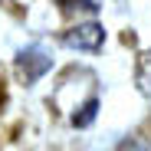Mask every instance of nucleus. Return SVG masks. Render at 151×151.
<instances>
[{"instance_id": "5", "label": "nucleus", "mask_w": 151, "mask_h": 151, "mask_svg": "<svg viewBox=\"0 0 151 151\" xmlns=\"http://www.w3.org/2000/svg\"><path fill=\"white\" fill-rule=\"evenodd\" d=\"M118 151H151V141H148V138L132 135V138H125V141L118 145Z\"/></svg>"}, {"instance_id": "1", "label": "nucleus", "mask_w": 151, "mask_h": 151, "mask_svg": "<svg viewBox=\"0 0 151 151\" xmlns=\"http://www.w3.org/2000/svg\"><path fill=\"white\" fill-rule=\"evenodd\" d=\"M63 43L72 46V49H82V53H95V49H102V43H105V27H102V23H95V20L79 23V27L66 30Z\"/></svg>"}, {"instance_id": "3", "label": "nucleus", "mask_w": 151, "mask_h": 151, "mask_svg": "<svg viewBox=\"0 0 151 151\" xmlns=\"http://www.w3.org/2000/svg\"><path fill=\"white\" fill-rule=\"evenodd\" d=\"M95 112H99V99H89V102L82 105V112H76V115H72V125H76V128H86V125H92Z\"/></svg>"}, {"instance_id": "4", "label": "nucleus", "mask_w": 151, "mask_h": 151, "mask_svg": "<svg viewBox=\"0 0 151 151\" xmlns=\"http://www.w3.org/2000/svg\"><path fill=\"white\" fill-rule=\"evenodd\" d=\"M138 86H141V92L151 99V53L141 56V66H138Z\"/></svg>"}, {"instance_id": "2", "label": "nucleus", "mask_w": 151, "mask_h": 151, "mask_svg": "<svg viewBox=\"0 0 151 151\" xmlns=\"http://www.w3.org/2000/svg\"><path fill=\"white\" fill-rule=\"evenodd\" d=\"M17 66H20V72H23V79H27V86H33L43 72L53 69V56H49L46 49H40V46H30V49H20Z\"/></svg>"}, {"instance_id": "6", "label": "nucleus", "mask_w": 151, "mask_h": 151, "mask_svg": "<svg viewBox=\"0 0 151 151\" xmlns=\"http://www.w3.org/2000/svg\"><path fill=\"white\" fill-rule=\"evenodd\" d=\"M59 7L63 10H86V13H95L99 10L95 0H59Z\"/></svg>"}]
</instances>
